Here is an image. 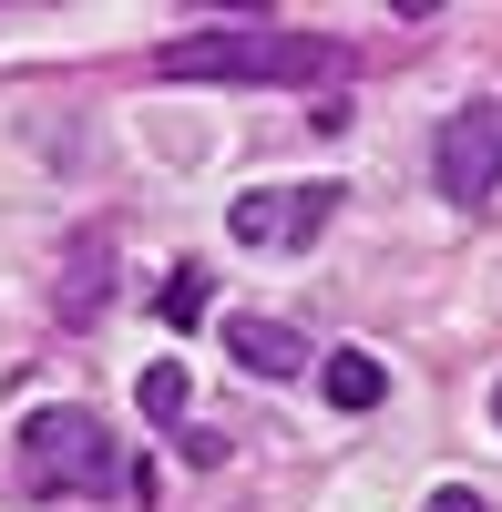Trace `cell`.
<instances>
[{
	"label": "cell",
	"mask_w": 502,
	"mask_h": 512,
	"mask_svg": "<svg viewBox=\"0 0 502 512\" xmlns=\"http://www.w3.org/2000/svg\"><path fill=\"white\" fill-rule=\"evenodd\" d=\"M431 512H492L482 492H462V482H451V492H431Z\"/></svg>",
	"instance_id": "cell-10"
},
{
	"label": "cell",
	"mask_w": 502,
	"mask_h": 512,
	"mask_svg": "<svg viewBox=\"0 0 502 512\" xmlns=\"http://www.w3.org/2000/svg\"><path fill=\"white\" fill-rule=\"evenodd\" d=\"M226 359L236 369H257V379H308V338L298 328H277V318H226Z\"/></svg>",
	"instance_id": "cell-6"
},
{
	"label": "cell",
	"mask_w": 502,
	"mask_h": 512,
	"mask_svg": "<svg viewBox=\"0 0 502 512\" xmlns=\"http://www.w3.org/2000/svg\"><path fill=\"white\" fill-rule=\"evenodd\" d=\"M431 175L451 205H492L502 195V103H462L431 144Z\"/></svg>",
	"instance_id": "cell-4"
},
{
	"label": "cell",
	"mask_w": 502,
	"mask_h": 512,
	"mask_svg": "<svg viewBox=\"0 0 502 512\" xmlns=\"http://www.w3.org/2000/svg\"><path fill=\"white\" fill-rule=\"evenodd\" d=\"M52 308L72 318V328H93L103 308H113V236L93 226V236H82L72 256H62V287H52Z\"/></svg>",
	"instance_id": "cell-5"
},
{
	"label": "cell",
	"mask_w": 502,
	"mask_h": 512,
	"mask_svg": "<svg viewBox=\"0 0 502 512\" xmlns=\"http://www.w3.org/2000/svg\"><path fill=\"white\" fill-rule=\"evenodd\" d=\"M185 400H195V390H185V369H175V359H154V369H144V420H185Z\"/></svg>",
	"instance_id": "cell-8"
},
{
	"label": "cell",
	"mask_w": 502,
	"mask_h": 512,
	"mask_svg": "<svg viewBox=\"0 0 502 512\" xmlns=\"http://www.w3.org/2000/svg\"><path fill=\"white\" fill-rule=\"evenodd\" d=\"M339 205H349L339 185H246V195L226 205V226H236V246H257V256H298V246L328 236Z\"/></svg>",
	"instance_id": "cell-3"
},
{
	"label": "cell",
	"mask_w": 502,
	"mask_h": 512,
	"mask_svg": "<svg viewBox=\"0 0 502 512\" xmlns=\"http://www.w3.org/2000/svg\"><path fill=\"white\" fill-rule=\"evenodd\" d=\"M492 420H502V379H492Z\"/></svg>",
	"instance_id": "cell-11"
},
{
	"label": "cell",
	"mask_w": 502,
	"mask_h": 512,
	"mask_svg": "<svg viewBox=\"0 0 502 512\" xmlns=\"http://www.w3.org/2000/svg\"><path fill=\"white\" fill-rule=\"evenodd\" d=\"M205 318V267H175L164 277V328H195Z\"/></svg>",
	"instance_id": "cell-9"
},
{
	"label": "cell",
	"mask_w": 502,
	"mask_h": 512,
	"mask_svg": "<svg viewBox=\"0 0 502 512\" xmlns=\"http://www.w3.org/2000/svg\"><path fill=\"white\" fill-rule=\"evenodd\" d=\"M164 82H277V93H298V82H339L349 72V41L328 31H277V21H216V31H185L154 52Z\"/></svg>",
	"instance_id": "cell-1"
},
{
	"label": "cell",
	"mask_w": 502,
	"mask_h": 512,
	"mask_svg": "<svg viewBox=\"0 0 502 512\" xmlns=\"http://www.w3.org/2000/svg\"><path fill=\"white\" fill-rule=\"evenodd\" d=\"M21 482H31V492H113V482H123L113 420H93L82 400L31 410V420H21Z\"/></svg>",
	"instance_id": "cell-2"
},
{
	"label": "cell",
	"mask_w": 502,
	"mask_h": 512,
	"mask_svg": "<svg viewBox=\"0 0 502 512\" xmlns=\"http://www.w3.org/2000/svg\"><path fill=\"white\" fill-rule=\"evenodd\" d=\"M318 390L339 400V410H380V400H390V369L369 359V349H328V359H318Z\"/></svg>",
	"instance_id": "cell-7"
}]
</instances>
